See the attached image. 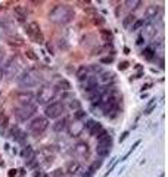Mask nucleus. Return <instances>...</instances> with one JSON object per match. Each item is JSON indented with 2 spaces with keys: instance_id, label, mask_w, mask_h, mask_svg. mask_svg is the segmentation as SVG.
I'll return each instance as SVG.
<instances>
[{
  "instance_id": "nucleus-35",
  "label": "nucleus",
  "mask_w": 168,
  "mask_h": 177,
  "mask_svg": "<svg viewBox=\"0 0 168 177\" xmlns=\"http://www.w3.org/2000/svg\"><path fill=\"white\" fill-rule=\"evenodd\" d=\"M13 174H16V170H11V173H9V177H13Z\"/></svg>"
},
{
  "instance_id": "nucleus-6",
  "label": "nucleus",
  "mask_w": 168,
  "mask_h": 177,
  "mask_svg": "<svg viewBox=\"0 0 168 177\" xmlns=\"http://www.w3.org/2000/svg\"><path fill=\"white\" fill-rule=\"evenodd\" d=\"M65 111V106L62 102H52L46 106L44 109V114H46L47 118H58L62 115V112Z\"/></svg>"
},
{
  "instance_id": "nucleus-29",
  "label": "nucleus",
  "mask_w": 168,
  "mask_h": 177,
  "mask_svg": "<svg viewBox=\"0 0 168 177\" xmlns=\"http://www.w3.org/2000/svg\"><path fill=\"white\" fill-rule=\"evenodd\" d=\"M27 56H28L31 61H37V56L34 55V52H33V50H28V52H27Z\"/></svg>"
},
{
  "instance_id": "nucleus-15",
  "label": "nucleus",
  "mask_w": 168,
  "mask_h": 177,
  "mask_svg": "<svg viewBox=\"0 0 168 177\" xmlns=\"http://www.w3.org/2000/svg\"><path fill=\"white\" fill-rule=\"evenodd\" d=\"M83 128H84L83 126H77V124L72 122V124H71V127H69V134L71 136H78L80 133L83 131Z\"/></svg>"
},
{
  "instance_id": "nucleus-36",
  "label": "nucleus",
  "mask_w": 168,
  "mask_h": 177,
  "mask_svg": "<svg viewBox=\"0 0 168 177\" xmlns=\"http://www.w3.org/2000/svg\"><path fill=\"white\" fill-rule=\"evenodd\" d=\"M60 171H62V170H56V171H55V176H60V174H62Z\"/></svg>"
},
{
  "instance_id": "nucleus-21",
  "label": "nucleus",
  "mask_w": 168,
  "mask_h": 177,
  "mask_svg": "<svg viewBox=\"0 0 168 177\" xmlns=\"http://www.w3.org/2000/svg\"><path fill=\"white\" fill-rule=\"evenodd\" d=\"M100 165H102V161H100V159H99V161H94V162L92 164V167L88 168V171H90V173L93 174L96 170H99V167H100Z\"/></svg>"
},
{
  "instance_id": "nucleus-32",
  "label": "nucleus",
  "mask_w": 168,
  "mask_h": 177,
  "mask_svg": "<svg viewBox=\"0 0 168 177\" xmlns=\"http://www.w3.org/2000/svg\"><path fill=\"white\" fill-rule=\"evenodd\" d=\"M102 35H103V37H109V39H112L111 31H105V30H102Z\"/></svg>"
},
{
  "instance_id": "nucleus-13",
  "label": "nucleus",
  "mask_w": 168,
  "mask_h": 177,
  "mask_svg": "<svg viewBox=\"0 0 168 177\" xmlns=\"http://www.w3.org/2000/svg\"><path fill=\"white\" fill-rule=\"evenodd\" d=\"M12 137L16 140V142H19V143H25V139H27V134H25V131H22V130H19V128H13L12 130Z\"/></svg>"
},
{
  "instance_id": "nucleus-24",
  "label": "nucleus",
  "mask_w": 168,
  "mask_h": 177,
  "mask_svg": "<svg viewBox=\"0 0 168 177\" xmlns=\"http://www.w3.org/2000/svg\"><path fill=\"white\" fill-rule=\"evenodd\" d=\"M83 117H86V112H84L83 109H78V111L75 112V115H74L75 120H80V118H83Z\"/></svg>"
},
{
  "instance_id": "nucleus-10",
  "label": "nucleus",
  "mask_w": 168,
  "mask_h": 177,
  "mask_svg": "<svg viewBox=\"0 0 168 177\" xmlns=\"http://www.w3.org/2000/svg\"><path fill=\"white\" fill-rule=\"evenodd\" d=\"M22 156H24V159H25L27 165H31V162L35 159V152H34V149H33L30 145L25 146L24 150H22Z\"/></svg>"
},
{
  "instance_id": "nucleus-11",
  "label": "nucleus",
  "mask_w": 168,
  "mask_h": 177,
  "mask_svg": "<svg viewBox=\"0 0 168 177\" xmlns=\"http://www.w3.org/2000/svg\"><path fill=\"white\" fill-rule=\"evenodd\" d=\"M13 13H15V18L19 22H25V19H27V11H25L22 6H15Z\"/></svg>"
},
{
  "instance_id": "nucleus-38",
  "label": "nucleus",
  "mask_w": 168,
  "mask_h": 177,
  "mask_svg": "<svg viewBox=\"0 0 168 177\" xmlns=\"http://www.w3.org/2000/svg\"><path fill=\"white\" fill-rule=\"evenodd\" d=\"M44 177H47V176H44Z\"/></svg>"
},
{
  "instance_id": "nucleus-17",
  "label": "nucleus",
  "mask_w": 168,
  "mask_h": 177,
  "mask_svg": "<svg viewBox=\"0 0 168 177\" xmlns=\"http://www.w3.org/2000/svg\"><path fill=\"white\" fill-rule=\"evenodd\" d=\"M87 73H88V69L86 67H80V69L77 71V77H78L80 81H83V80L87 78Z\"/></svg>"
},
{
  "instance_id": "nucleus-27",
  "label": "nucleus",
  "mask_w": 168,
  "mask_h": 177,
  "mask_svg": "<svg viewBox=\"0 0 168 177\" xmlns=\"http://www.w3.org/2000/svg\"><path fill=\"white\" fill-rule=\"evenodd\" d=\"M94 18H96V19H94V24H99V25L105 24V19H103V18H102L100 15H96Z\"/></svg>"
},
{
  "instance_id": "nucleus-25",
  "label": "nucleus",
  "mask_w": 168,
  "mask_h": 177,
  "mask_svg": "<svg viewBox=\"0 0 168 177\" xmlns=\"http://www.w3.org/2000/svg\"><path fill=\"white\" fill-rule=\"evenodd\" d=\"M68 168H69V173H75V170L78 168V164L77 162H69L68 164Z\"/></svg>"
},
{
  "instance_id": "nucleus-28",
  "label": "nucleus",
  "mask_w": 168,
  "mask_h": 177,
  "mask_svg": "<svg viewBox=\"0 0 168 177\" xmlns=\"http://www.w3.org/2000/svg\"><path fill=\"white\" fill-rule=\"evenodd\" d=\"M69 106H71V108H72V109H74V108H75V109H80V102L74 99L72 102H71V103H69Z\"/></svg>"
},
{
  "instance_id": "nucleus-14",
  "label": "nucleus",
  "mask_w": 168,
  "mask_h": 177,
  "mask_svg": "<svg viewBox=\"0 0 168 177\" xmlns=\"http://www.w3.org/2000/svg\"><path fill=\"white\" fill-rule=\"evenodd\" d=\"M66 122H68L66 118H62V120L56 121L55 124H53V130H55V131H64L66 128Z\"/></svg>"
},
{
  "instance_id": "nucleus-7",
  "label": "nucleus",
  "mask_w": 168,
  "mask_h": 177,
  "mask_svg": "<svg viewBox=\"0 0 168 177\" xmlns=\"http://www.w3.org/2000/svg\"><path fill=\"white\" fill-rule=\"evenodd\" d=\"M83 127L88 131V134H90V136H94V137L103 130V128H102V124L97 122V121H93V120H88Z\"/></svg>"
},
{
  "instance_id": "nucleus-3",
  "label": "nucleus",
  "mask_w": 168,
  "mask_h": 177,
  "mask_svg": "<svg viewBox=\"0 0 168 177\" xmlns=\"http://www.w3.org/2000/svg\"><path fill=\"white\" fill-rule=\"evenodd\" d=\"M25 33L27 35L34 41V43H39L41 44L44 41V35L41 33V28H40V25L37 22H30V24H27L25 25Z\"/></svg>"
},
{
  "instance_id": "nucleus-12",
  "label": "nucleus",
  "mask_w": 168,
  "mask_h": 177,
  "mask_svg": "<svg viewBox=\"0 0 168 177\" xmlns=\"http://www.w3.org/2000/svg\"><path fill=\"white\" fill-rule=\"evenodd\" d=\"M75 154L80 155V156H84L88 154V145L86 143V142H78V143L75 145Z\"/></svg>"
},
{
  "instance_id": "nucleus-19",
  "label": "nucleus",
  "mask_w": 168,
  "mask_h": 177,
  "mask_svg": "<svg viewBox=\"0 0 168 177\" xmlns=\"http://www.w3.org/2000/svg\"><path fill=\"white\" fill-rule=\"evenodd\" d=\"M140 143H141V140H137V142H136V143H134V145H133V146H131V149L128 150V152H127L126 155H124V156H122V159H121V161H126V159H127V158L130 156V154H133V150H134V149H136V146H139Z\"/></svg>"
},
{
  "instance_id": "nucleus-31",
  "label": "nucleus",
  "mask_w": 168,
  "mask_h": 177,
  "mask_svg": "<svg viewBox=\"0 0 168 177\" xmlns=\"http://www.w3.org/2000/svg\"><path fill=\"white\" fill-rule=\"evenodd\" d=\"M128 134H130V131H124V133H122V136L120 137V142H124V140L127 139V136H128Z\"/></svg>"
},
{
  "instance_id": "nucleus-8",
  "label": "nucleus",
  "mask_w": 168,
  "mask_h": 177,
  "mask_svg": "<svg viewBox=\"0 0 168 177\" xmlns=\"http://www.w3.org/2000/svg\"><path fill=\"white\" fill-rule=\"evenodd\" d=\"M18 84H19L21 87L30 88V87H35V86H37V80H35V77L30 75L28 73H25V74H22L19 78H18Z\"/></svg>"
},
{
  "instance_id": "nucleus-30",
  "label": "nucleus",
  "mask_w": 168,
  "mask_h": 177,
  "mask_svg": "<svg viewBox=\"0 0 168 177\" xmlns=\"http://www.w3.org/2000/svg\"><path fill=\"white\" fill-rule=\"evenodd\" d=\"M126 68H128V62H121L118 65V69H126Z\"/></svg>"
},
{
  "instance_id": "nucleus-18",
  "label": "nucleus",
  "mask_w": 168,
  "mask_h": 177,
  "mask_svg": "<svg viewBox=\"0 0 168 177\" xmlns=\"http://www.w3.org/2000/svg\"><path fill=\"white\" fill-rule=\"evenodd\" d=\"M134 21H136V16L134 15H128L126 19L122 21V25L126 27V28H130V24L133 25V24H134Z\"/></svg>"
},
{
  "instance_id": "nucleus-33",
  "label": "nucleus",
  "mask_w": 168,
  "mask_h": 177,
  "mask_svg": "<svg viewBox=\"0 0 168 177\" xmlns=\"http://www.w3.org/2000/svg\"><path fill=\"white\" fill-rule=\"evenodd\" d=\"M143 40H145V35H139V37H137V41H136V43H137V44H143V43H145Z\"/></svg>"
},
{
  "instance_id": "nucleus-16",
  "label": "nucleus",
  "mask_w": 168,
  "mask_h": 177,
  "mask_svg": "<svg viewBox=\"0 0 168 177\" xmlns=\"http://www.w3.org/2000/svg\"><path fill=\"white\" fill-rule=\"evenodd\" d=\"M143 56L147 59V61H152L153 56H155V49L152 46H147L145 50H143Z\"/></svg>"
},
{
  "instance_id": "nucleus-5",
  "label": "nucleus",
  "mask_w": 168,
  "mask_h": 177,
  "mask_svg": "<svg viewBox=\"0 0 168 177\" xmlns=\"http://www.w3.org/2000/svg\"><path fill=\"white\" fill-rule=\"evenodd\" d=\"M111 148H112V137L109 134L103 136L102 139H99V143H97L96 148V152L99 156H108L111 152Z\"/></svg>"
},
{
  "instance_id": "nucleus-9",
  "label": "nucleus",
  "mask_w": 168,
  "mask_h": 177,
  "mask_svg": "<svg viewBox=\"0 0 168 177\" xmlns=\"http://www.w3.org/2000/svg\"><path fill=\"white\" fill-rule=\"evenodd\" d=\"M97 87H99V80H97L96 75H92V77L86 78V84H84V90L86 92H94Z\"/></svg>"
},
{
  "instance_id": "nucleus-37",
  "label": "nucleus",
  "mask_w": 168,
  "mask_h": 177,
  "mask_svg": "<svg viewBox=\"0 0 168 177\" xmlns=\"http://www.w3.org/2000/svg\"><path fill=\"white\" fill-rule=\"evenodd\" d=\"M34 177H41V173L39 171V173H34Z\"/></svg>"
},
{
  "instance_id": "nucleus-23",
  "label": "nucleus",
  "mask_w": 168,
  "mask_h": 177,
  "mask_svg": "<svg viewBox=\"0 0 168 177\" xmlns=\"http://www.w3.org/2000/svg\"><path fill=\"white\" fill-rule=\"evenodd\" d=\"M58 86L59 87H64V90H71V83L66 81V80H60Z\"/></svg>"
},
{
  "instance_id": "nucleus-1",
  "label": "nucleus",
  "mask_w": 168,
  "mask_h": 177,
  "mask_svg": "<svg viewBox=\"0 0 168 177\" xmlns=\"http://www.w3.org/2000/svg\"><path fill=\"white\" fill-rule=\"evenodd\" d=\"M49 18L56 24H68L74 18V11L68 5H58L52 9Z\"/></svg>"
},
{
  "instance_id": "nucleus-34",
  "label": "nucleus",
  "mask_w": 168,
  "mask_h": 177,
  "mask_svg": "<svg viewBox=\"0 0 168 177\" xmlns=\"http://www.w3.org/2000/svg\"><path fill=\"white\" fill-rule=\"evenodd\" d=\"M112 61H114V58H109V56H108V58H103V59H102V62H103V64H111Z\"/></svg>"
},
{
  "instance_id": "nucleus-20",
  "label": "nucleus",
  "mask_w": 168,
  "mask_h": 177,
  "mask_svg": "<svg viewBox=\"0 0 168 177\" xmlns=\"http://www.w3.org/2000/svg\"><path fill=\"white\" fill-rule=\"evenodd\" d=\"M7 122H9V120H7L6 115H0V128L5 130L7 127Z\"/></svg>"
},
{
  "instance_id": "nucleus-26",
  "label": "nucleus",
  "mask_w": 168,
  "mask_h": 177,
  "mask_svg": "<svg viewBox=\"0 0 168 177\" xmlns=\"http://www.w3.org/2000/svg\"><path fill=\"white\" fill-rule=\"evenodd\" d=\"M114 75L111 74V73H103L102 74V81H108V80H111Z\"/></svg>"
},
{
  "instance_id": "nucleus-22",
  "label": "nucleus",
  "mask_w": 168,
  "mask_h": 177,
  "mask_svg": "<svg viewBox=\"0 0 168 177\" xmlns=\"http://www.w3.org/2000/svg\"><path fill=\"white\" fill-rule=\"evenodd\" d=\"M141 25H145V19H137V21H134V24L131 25V30L133 31H136V30H139Z\"/></svg>"
},
{
  "instance_id": "nucleus-4",
  "label": "nucleus",
  "mask_w": 168,
  "mask_h": 177,
  "mask_svg": "<svg viewBox=\"0 0 168 177\" xmlns=\"http://www.w3.org/2000/svg\"><path fill=\"white\" fill-rule=\"evenodd\" d=\"M47 127H49L47 118H46V117H37V118H34V120L30 122L28 130L33 133V134L40 136V134H43V133L47 130Z\"/></svg>"
},
{
  "instance_id": "nucleus-2",
  "label": "nucleus",
  "mask_w": 168,
  "mask_h": 177,
  "mask_svg": "<svg viewBox=\"0 0 168 177\" xmlns=\"http://www.w3.org/2000/svg\"><path fill=\"white\" fill-rule=\"evenodd\" d=\"M13 112H15V117L19 121H27V120H30L35 112H37V105H34L31 102L22 103L19 106H16V108L13 109Z\"/></svg>"
}]
</instances>
